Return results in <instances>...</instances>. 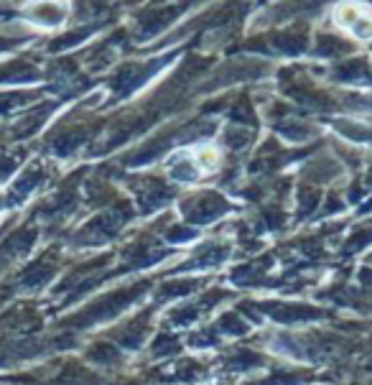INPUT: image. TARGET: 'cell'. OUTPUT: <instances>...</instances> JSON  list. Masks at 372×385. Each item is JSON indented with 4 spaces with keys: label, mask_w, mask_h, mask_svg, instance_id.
I'll return each mask as SVG.
<instances>
[{
    "label": "cell",
    "mask_w": 372,
    "mask_h": 385,
    "mask_svg": "<svg viewBox=\"0 0 372 385\" xmlns=\"http://www.w3.org/2000/svg\"><path fill=\"white\" fill-rule=\"evenodd\" d=\"M334 23L339 28H344L350 36L359 39V41L372 39V13L365 6H359V3H352V0L339 3L334 8Z\"/></svg>",
    "instance_id": "obj_1"
},
{
    "label": "cell",
    "mask_w": 372,
    "mask_h": 385,
    "mask_svg": "<svg viewBox=\"0 0 372 385\" xmlns=\"http://www.w3.org/2000/svg\"><path fill=\"white\" fill-rule=\"evenodd\" d=\"M26 13H29L31 23H36V26L54 28L67 15V0H31L26 6Z\"/></svg>",
    "instance_id": "obj_2"
}]
</instances>
